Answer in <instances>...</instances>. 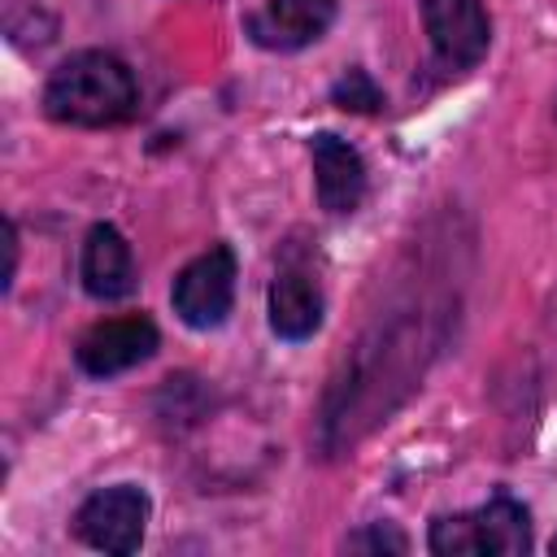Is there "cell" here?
<instances>
[{
    "label": "cell",
    "instance_id": "cell-9",
    "mask_svg": "<svg viewBox=\"0 0 557 557\" xmlns=\"http://www.w3.org/2000/svg\"><path fill=\"white\" fill-rule=\"evenodd\" d=\"M309 152H313L318 205L326 213H335V218L339 213H352L361 205V196H366V161H361V152L352 144H344L339 135H331V131L313 135Z\"/></svg>",
    "mask_w": 557,
    "mask_h": 557
},
{
    "label": "cell",
    "instance_id": "cell-4",
    "mask_svg": "<svg viewBox=\"0 0 557 557\" xmlns=\"http://www.w3.org/2000/svg\"><path fill=\"white\" fill-rule=\"evenodd\" d=\"M170 300H174V313L191 331L222 326L231 305H235V252L226 244H213L209 252L187 261L178 270V278H174Z\"/></svg>",
    "mask_w": 557,
    "mask_h": 557
},
{
    "label": "cell",
    "instance_id": "cell-3",
    "mask_svg": "<svg viewBox=\"0 0 557 557\" xmlns=\"http://www.w3.org/2000/svg\"><path fill=\"white\" fill-rule=\"evenodd\" d=\"M431 553L440 557H470V553H527L531 548V518L518 500L509 496H492L487 505L470 509V513H444L431 522L426 535Z\"/></svg>",
    "mask_w": 557,
    "mask_h": 557
},
{
    "label": "cell",
    "instance_id": "cell-8",
    "mask_svg": "<svg viewBox=\"0 0 557 557\" xmlns=\"http://www.w3.org/2000/svg\"><path fill=\"white\" fill-rule=\"evenodd\" d=\"M335 22V0H265L244 17V30L257 48L270 52H296L313 39H322Z\"/></svg>",
    "mask_w": 557,
    "mask_h": 557
},
{
    "label": "cell",
    "instance_id": "cell-1",
    "mask_svg": "<svg viewBox=\"0 0 557 557\" xmlns=\"http://www.w3.org/2000/svg\"><path fill=\"white\" fill-rule=\"evenodd\" d=\"M418 348H422V318H392L374 335L357 344L344 361V374L326 387L322 400V448L339 453L357 444L387 409L413 387L418 379Z\"/></svg>",
    "mask_w": 557,
    "mask_h": 557
},
{
    "label": "cell",
    "instance_id": "cell-12",
    "mask_svg": "<svg viewBox=\"0 0 557 557\" xmlns=\"http://www.w3.org/2000/svg\"><path fill=\"white\" fill-rule=\"evenodd\" d=\"M331 100H335L339 109H348V113H379V109H383V91L374 87V78H370L366 70L339 74L335 87H331Z\"/></svg>",
    "mask_w": 557,
    "mask_h": 557
},
{
    "label": "cell",
    "instance_id": "cell-13",
    "mask_svg": "<svg viewBox=\"0 0 557 557\" xmlns=\"http://www.w3.org/2000/svg\"><path fill=\"white\" fill-rule=\"evenodd\" d=\"M344 548L348 553H409V540L392 522H366L361 531L344 535Z\"/></svg>",
    "mask_w": 557,
    "mask_h": 557
},
{
    "label": "cell",
    "instance_id": "cell-11",
    "mask_svg": "<svg viewBox=\"0 0 557 557\" xmlns=\"http://www.w3.org/2000/svg\"><path fill=\"white\" fill-rule=\"evenodd\" d=\"M322 326V292L305 270H278L270 283V331L278 339H309Z\"/></svg>",
    "mask_w": 557,
    "mask_h": 557
},
{
    "label": "cell",
    "instance_id": "cell-7",
    "mask_svg": "<svg viewBox=\"0 0 557 557\" xmlns=\"http://www.w3.org/2000/svg\"><path fill=\"white\" fill-rule=\"evenodd\" d=\"M157 352V326L152 318L144 313H131V318H109V322H96L78 348H74V361L83 374L91 379H113L139 361H148Z\"/></svg>",
    "mask_w": 557,
    "mask_h": 557
},
{
    "label": "cell",
    "instance_id": "cell-5",
    "mask_svg": "<svg viewBox=\"0 0 557 557\" xmlns=\"http://www.w3.org/2000/svg\"><path fill=\"white\" fill-rule=\"evenodd\" d=\"M148 522V496L135 483L104 487L87 496L74 513V535L100 553H135Z\"/></svg>",
    "mask_w": 557,
    "mask_h": 557
},
{
    "label": "cell",
    "instance_id": "cell-14",
    "mask_svg": "<svg viewBox=\"0 0 557 557\" xmlns=\"http://www.w3.org/2000/svg\"><path fill=\"white\" fill-rule=\"evenodd\" d=\"M553 553H557V535H553Z\"/></svg>",
    "mask_w": 557,
    "mask_h": 557
},
{
    "label": "cell",
    "instance_id": "cell-6",
    "mask_svg": "<svg viewBox=\"0 0 557 557\" xmlns=\"http://www.w3.org/2000/svg\"><path fill=\"white\" fill-rule=\"evenodd\" d=\"M422 22H426V39L440 65L470 70L487 57L492 22H487L483 0H422Z\"/></svg>",
    "mask_w": 557,
    "mask_h": 557
},
{
    "label": "cell",
    "instance_id": "cell-2",
    "mask_svg": "<svg viewBox=\"0 0 557 557\" xmlns=\"http://www.w3.org/2000/svg\"><path fill=\"white\" fill-rule=\"evenodd\" d=\"M135 104L139 87L126 61L96 48L65 57L44 87V113L61 126H117L135 113Z\"/></svg>",
    "mask_w": 557,
    "mask_h": 557
},
{
    "label": "cell",
    "instance_id": "cell-10",
    "mask_svg": "<svg viewBox=\"0 0 557 557\" xmlns=\"http://www.w3.org/2000/svg\"><path fill=\"white\" fill-rule=\"evenodd\" d=\"M83 287L87 296L96 300H122L135 292V257H131V244L117 226L109 222H96L83 239Z\"/></svg>",
    "mask_w": 557,
    "mask_h": 557
}]
</instances>
